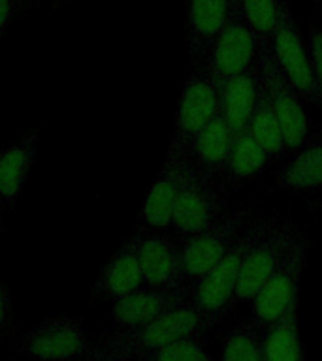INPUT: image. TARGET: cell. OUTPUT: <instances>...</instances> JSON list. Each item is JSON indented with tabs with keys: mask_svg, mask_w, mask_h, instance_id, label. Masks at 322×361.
I'll return each instance as SVG.
<instances>
[{
	"mask_svg": "<svg viewBox=\"0 0 322 361\" xmlns=\"http://www.w3.org/2000/svg\"><path fill=\"white\" fill-rule=\"evenodd\" d=\"M247 130L249 134L258 141V145L264 149L270 160L281 158L288 151L287 143H285V135H282L281 123H279V118L273 111V106H271L270 96L266 92L264 83H262L258 104L254 107V113Z\"/></svg>",
	"mask_w": 322,
	"mask_h": 361,
	"instance_id": "cell-23",
	"label": "cell"
},
{
	"mask_svg": "<svg viewBox=\"0 0 322 361\" xmlns=\"http://www.w3.org/2000/svg\"><path fill=\"white\" fill-rule=\"evenodd\" d=\"M309 55L313 64V75H315L316 87V106L321 107L322 113V30L313 28L309 38Z\"/></svg>",
	"mask_w": 322,
	"mask_h": 361,
	"instance_id": "cell-27",
	"label": "cell"
},
{
	"mask_svg": "<svg viewBox=\"0 0 322 361\" xmlns=\"http://www.w3.org/2000/svg\"><path fill=\"white\" fill-rule=\"evenodd\" d=\"M38 132L34 130L19 140L16 145L2 149L0 154V196L8 205L17 202L21 192L27 188L30 168L36 157Z\"/></svg>",
	"mask_w": 322,
	"mask_h": 361,
	"instance_id": "cell-19",
	"label": "cell"
},
{
	"mask_svg": "<svg viewBox=\"0 0 322 361\" xmlns=\"http://www.w3.org/2000/svg\"><path fill=\"white\" fill-rule=\"evenodd\" d=\"M307 248L302 239H296L292 247L288 248L287 256L282 258L273 275L260 288L254 295L253 303V322L260 331H264L275 322L298 309V290L302 282V273L305 269Z\"/></svg>",
	"mask_w": 322,
	"mask_h": 361,
	"instance_id": "cell-4",
	"label": "cell"
},
{
	"mask_svg": "<svg viewBox=\"0 0 322 361\" xmlns=\"http://www.w3.org/2000/svg\"><path fill=\"white\" fill-rule=\"evenodd\" d=\"M234 137V130L219 111L192 140L189 147V160L205 173H222L226 160L230 157Z\"/></svg>",
	"mask_w": 322,
	"mask_h": 361,
	"instance_id": "cell-18",
	"label": "cell"
},
{
	"mask_svg": "<svg viewBox=\"0 0 322 361\" xmlns=\"http://www.w3.org/2000/svg\"><path fill=\"white\" fill-rule=\"evenodd\" d=\"M237 6L239 0H186V45L194 61L205 59Z\"/></svg>",
	"mask_w": 322,
	"mask_h": 361,
	"instance_id": "cell-14",
	"label": "cell"
},
{
	"mask_svg": "<svg viewBox=\"0 0 322 361\" xmlns=\"http://www.w3.org/2000/svg\"><path fill=\"white\" fill-rule=\"evenodd\" d=\"M189 299L185 286L179 288H151L141 286L129 295L113 301V320L121 329H134L157 320L177 305Z\"/></svg>",
	"mask_w": 322,
	"mask_h": 361,
	"instance_id": "cell-13",
	"label": "cell"
},
{
	"mask_svg": "<svg viewBox=\"0 0 322 361\" xmlns=\"http://www.w3.org/2000/svg\"><path fill=\"white\" fill-rule=\"evenodd\" d=\"M83 361H90V357H89V354H87V355H85V357H83Z\"/></svg>",
	"mask_w": 322,
	"mask_h": 361,
	"instance_id": "cell-32",
	"label": "cell"
},
{
	"mask_svg": "<svg viewBox=\"0 0 322 361\" xmlns=\"http://www.w3.org/2000/svg\"><path fill=\"white\" fill-rule=\"evenodd\" d=\"M11 301L6 293L2 282H0V335H4L11 326Z\"/></svg>",
	"mask_w": 322,
	"mask_h": 361,
	"instance_id": "cell-29",
	"label": "cell"
},
{
	"mask_svg": "<svg viewBox=\"0 0 322 361\" xmlns=\"http://www.w3.org/2000/svg\"><path fill=\"white\" fill-rule=\"evenodd\" d=\"M28 4V0H0V38L6 32V28L10 27L13 17Z\"/></svg>",
	"mask_w": 322,
	"mask_h": 361,
	"instance_id": "cell-28",
	"label": "cell"
},
{
	"mask_svg": "<svg viewBox=\"0 0 322 361\" xmlns=\"http://www.w3.org/2000/svg\"><path fill=\"white\" fill-rule=\"evenodd\" d=\"M275 185L282 190L322 188V135L298 149V152L279 169Z\"/></svg>",
	"mask_w": 322,
	"mask_h": 361,
	"instance_id": "cell-20",
	"label": "cell"
},
{
	"mask_svg": "<svg viewBox=\"0 0 322 361\" xmlns=\"http://www.w3.org/2000/svg\"><path fill=\"white\" fill-rule=\"evenodd\" d=\"M243 252H245V233L237 239L230 252L219 264L192 284L191 301L213 322L219 320V316L234 303Z\"/></svg>",
	"mask_w": 322,
	"mask_h": 361,
	"instance_id": "cell-11",
	"label": "cell"
},
{
	"mask_svg": "<svg viewBox=\"0 0 322 361\" xmlns=\"http://www.w3.org/2000/svg\"><path fill=\"white\" fill-rule=\"evenodd\" d=\"M270 51L282 75L290 81L294 89L298 90V94L304 98L305 104L315 106L316 87L313 64H311L309 49L305 47L298 25L294 21L292 8H288L282 13L281 21L271 36Z\"/></svg>",
	"mask_w": 322,
	"mask_h": 361,
	"instance_id": "cell-10",
	"label": "cell"
},
{
	"mask_svg": "<svg viewBox=\"0 0 322 361\" xmlns=\"http://www.w3.org/2000/svg\"><path fill=\"white\" fill-rule=\"evenodd\" d=\"M220 361H266L262 331L254 322H239L226 331Z\"/></svg>",
	"mask_w": 322,
	"mask_h": 361,
	"instance_id": "cell-25",
	"label": "cell"
},
{
	"mask_svg": "<svg viewBox=\"0 0 322 361\" xmlns=\"http://www.w3.org/2000/svg\"><path fill=\"white\" fill-rule=\"evenodd\" d=\"M288 8V0H239V11L258 39L260 51L270 49L271 36Z\"/></svg>",
	"mask_w": 322,
	"mask_h": 361,
	"instance_id": "cell-24",
	"label": "cell"
},
{
	"mask_svg": "<svg viewBox=\"0 0 322 361\" xmlns=\"http://www.w3.org/2000/svg\"><path fill=\"white\" fill-rule=\"evenodd\" d=\"M213 324L215 322L208 314H203L191 299H186L185 303L177 305L175 309L168 310L166 314L145 326L107 335L106 338H102L98 346L115 350L134 360L181 338L202 337Z\"/></svg>",
	"mask_w": 322,
	"mask_h": 361,
	"instance_id": "cell-1",
	"label": "cell"
},
{
	"mask_svg": "<svg viewBox=\"0 0 322 361\" xmlns=\"http://www.w3.org/2000/svg\"><path fill=\"white\" fill-rule=\"evenodd\" d=\"M262 92V73L258 62L256 66L249 68L234 78L220 83V113L230 124L234 134L245 132L249 128L254 107L258 104Z\"/></svg>",
	"mask_w": 322,
	"mask_h": 361,
	"instance_id": "cell-17",
	"label": "cell"
},
{
	"mask_svg": "<svg viewBox=\"0 0 322 361\" xmlns=\"http://www.w3.org/2000/svg\"><path fill=\"white\" fill-rule=\"evenodd\" d=\"M189 166H191L189 157L179 154V152H168V158L164 160L157 179L149 186L143 205H141L140 219L147 228H151V230L169 228L175 202L179 196L181 185H183Z\"/></svg>",
	"mask_w": 322,
	"mask_h": 361,
	"instance_id": "cell-12",
	"label": "cell"
},
{
	"mask_svg": "<svg viewBox=\"0 0 322 361\" xmlns=\"http://www.w3.org/2000/svg\"><path fill=\"white\" fill-rule=\"evenodd\" d=\"M266 361H305L304 344L299 337L298 309L262 331Z\"/></svg>",
	"mask_w": 322,
	"mask_h": 361,
	"instance_id": "cell-21",
	"label": "cell"
},
{
	"mask_svg": "<svg viewBox=\"0 0 322 361\" xmlns=\"http://www.w3.org/2000/svg\"><path fill=\"white\" fill-rule=\"evenodd\" d=\"M89 341L78 318L55 316L42 322L21 338L17 352L40 361H68L89 354Z\"/></svg>",
	"mask_w": 322,
	"mask_h": 361,
	"instance_id": "cell-9",
	"label": "cell"
},
{
	"mask_svg": "<svg viewBox=\"0 0 322 361\" xmlns=\"http://www.w3.org/2000/svg\"><path fill=\"white\" fill-rule=\"evenodd\" d=\"M296 239L298 237L290 224L282 222H264L245 233V252L239 267L234 303L253 301Z\"/></svg>",
	"mask_w": 322,
	"mask_h": 361,
	"instance_id": "cell-2",
	"label": "cell"
},
{
	"mask_svg": "<svg viewBox=\"0 0 322 361\" xmlns=\"http://www.w3.org/2000/svg\"><path fill=\"white\" fill-rule=\"evenodd\" d=\"M141 361H213L202 343V337H186L166 344L140 357Z\"/></svg>",
	"mask_w": 322,
	"mask_h": 361,
	"instance_id": "cell-26",
	"label": "cell"
},
{
	"mask_svg": "<svg viewBox=\"0 0 322 361\" xmlns=\"http://www.w3.org/2000/svg\"><path fill=\"white\" fill-rule=\"evenodd\" d=\"M247 228V216L242 211L226 213L222 219L208 230L183 239L179 245L181 276L183 282H194L202 279L211 267L219 264L230 252L237 239Z\"/></svg>",
	"mask_w": 322,
	"mask_h": 361,
	"instance_id": "cell-6",
	"label": "cell"
},
{
	"mask_svg": "<svg viewBox=\"0 0 322 361\" xmlns=\"http://www.w3.org/2000/svg\"><path fill=\"white\" fill-rule=\"evenodd\" d=\"M90 361H132V357L121 354V352H115V350L102 348V346H96V348L89 350Z\"/></svg>",
	"mask_w": 322,
	"mask_h": 361,
	"instance_id": "cell-30",
	"label": "cell"
},
{
	"mask_svg": "<svg viewBox=\"0 0 322 361\" xmlns=\"http://www.w3.org/2000/svg\"><path fill=\"white\" fill-rule=\"evenodd\" d=\"M228 192L217 175L205 173L191 162L175 202L169 228L183 237L217 224L226 214Z\"/></svg>",
	"mask_w": 322,
	"mask_h": 361,
	"instance_id": "cell-3",
	"label": "cell"
},
{
	"mask_svg": "<svg viewBox=\"0 0 322 361\" xmlns=\"http://www.w3.org/2000/svg\"><path fill=\"white\" fill-rule=\"evenodd\" d=\"M2 203H6V202H4V197L0 196V220H2Z\"/></svg>",
	"mask_w": 322,
	"mask_h": 361,
	"instance_id": "cell-31",
	"label": "cell"
},
{
	"mask_svg": "<svg viewBox=\"0 0 322 361\" xmlns=\"http://www.w3.org/2000/svg\"><path fill=\"white\" fill-rule=\"evenodd\" d=\"M258 68L273 111L281 123L287 149L298 151L309 141V118L305 113L307 104L298 94V90L290 85V81L282 75L270 49L260 51Z\"/></svg>",
	"mask_w": 322,
	"mask_h": 361,
	"instance_id": "cell-7",
	"label": "cell"
},
{
	"mask_svg": "<svg viewBox=\"0 0 322 361\" xmlns=\"http://www.w3.org/2000/svg\"><path fill=\"white\" fill-rule=\"evenodd\" d=\"M140 241L141 233L126 237L121 247L107 259L100 276L95 284L93 295L117 301V299L129 295L138 288L143 286L140 265Z\"/></svg>",
	"mask_w": 322,
	"mask_h": 361,
	"instance_id": "cell-15",
	"label": "cell"
},
{
	"mask_svg": "<svg viewBox=\"0 0 322 361\" xmlns=\"http://www.w3.org/2000/svg\"><path fill=\"white\" fill-rule=\"evenodd\" d=\"M270 162V157L258 145V141L249 134V130L239 132L232 143L230 157L226 160L222 175L230 183H242L258 177Z\"/></svg>",
	"mask_w": 322,
	"mask_h": 361,
	"instance_id": "cell-22",
	"label": "cell"
},
{
	"mask_svg": "<svg viewBox=\"0 0 322 361\" xmlns=\"http://www.w3.org/2000/svg\"><path fill=\"white\" fill-rule=\"evenodd\" d=\"M0 154H2V149H0Z\"/></svg>",
	"mask_w": 322,
	"mask_h": 361,
	"instance_id": "cell-33",
	"label": "cell"
},
{
	"mask_svg": "<svg viewBox=\"0 0 322 361\" xmlns=\"http://www.w3.org/2000/svg\"><path fill=\"white\" fill-rule=\"evenodd\" d=\"M260 55L258 39L245 21V17L237 10L220 30L211 49L203 59V70L215 78L219 83L234 78L237 73L247 72L249 68L256 66Z\"/></svg>",
	"mask_w": 322,
	"mask_h": 361,
	"instance_id": "cell-8",
	"label": "cell"
},
{
	"mask_svg": "<svg viewBox=\"0 0 322 361\" xmlns=\"http://www.w3.org/2000/svg\"><path fill=\"white\" fill-rule=\"evenodd\" d=\"M140 265L143 286L179 288L185 286L181 276V252L169 237L143 235L140 241Z\"/></svg>",
	"mask_w": 322,
	"mask_h": 361,
	"instance_id": "cell-16",
	"label": "cell"
},
{
	"mask_svg": "<svg viewBox=\"0 0 322 361\" xmlns=\"http://www.w3.org/2000/svg\"><path fill=\"white\" fill-rule=\"evenodd\" d=\"M220 111V83L205 70L194 72L181 87L175 109V130L169 151L189 157L196 134Z\"/></svg>",
	"mask_w": 322,
	"mask_h": 361,
	"instance_id": "cell-5",
	"label": "cell"
}]
</instances>
